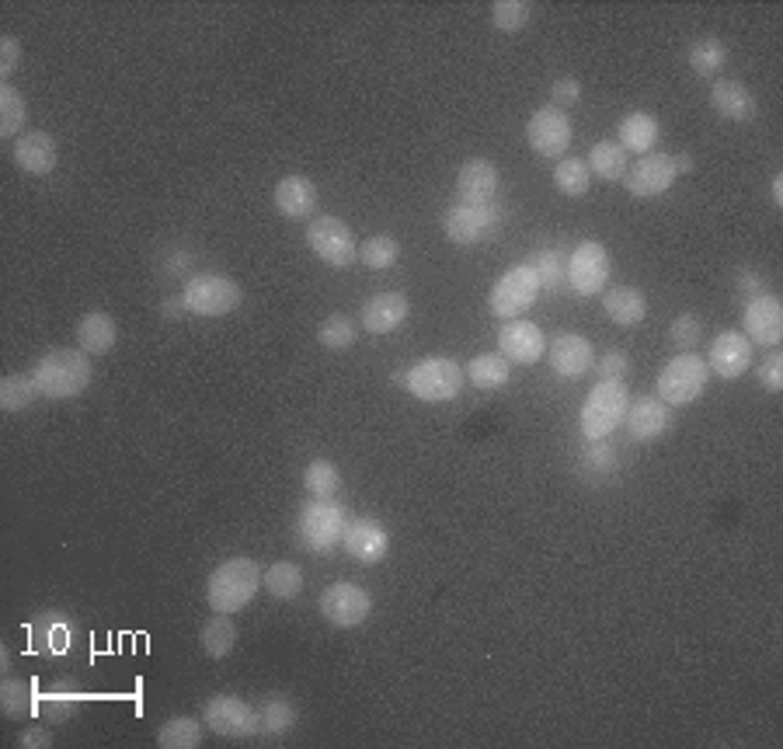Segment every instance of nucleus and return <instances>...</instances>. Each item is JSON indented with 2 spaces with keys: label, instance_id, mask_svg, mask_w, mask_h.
<instances>
[{
  "label": "nucleus",
  "instance_id": "9",
  "mask_svg": "<svg viewBox=\"0 0 783 749\" xmlns=\"http://www.w3.org/2000/svg\"><path fill=\"white\" fill-rule=\"evenodd\" d=\"M537 296H540V279H537V272H532L529 265H515V269H509V272L491 287L488 307H491L495 318L515 321V318H523V314H526L532 304H537Z\"/></svg>",
  "mask_w": 783,
  "mask_h": 749
},
{
  "label": "nucleus",
  "instance_id": "25",
  "mask_svg": "<svg viewBox=\"0 0 783 749\" xmlns=\"http://www.w3.org/2000/svg\"><path fill=\"white\" fill-rule=\"evenodd\" d=\"M28 638H31V648H36L39 656H60L70 648V638H74V624L66 613L60 610H46L42 618H36L28 624Z\"/></svg>",
  "mask_w": 783,
  "mask_h": 749
},
{
  "label": "nucleus",
  "instance_id": "28",
  "mask_svg": "<svg viewBox=\"0 0 783 749\" xmlns=\"http://www.w3.org/2000/svg\"><path fill=\"white\" fill-rule=\"evenodd\" d=\"M119 342V325H115L112 314L105 310H91L77 321V345L85 348L88 356H105Z\"/></svg>",
  "mask_w": 783,
  "mask_h": 749
},
{
  "label": "nucleus",
  "instance_id": "24",
  "mask_svg": "<svg viewBox=\"0 0 783 749\" xmlns=\"http://www.w3.org/2000/svg\"><path fill=\"white\" fill-rule=\"evenodd\" d=\"M627 432L638 443H652L658 440L665 429H669V405L658 402V397H638V402L627 405Z\"/></svg>",
  "mask_w": 783,
  "mask_h": 749
},
{
  "label": "nucleus",
  "instance_id": "2",
  "mask_svg": "<svg viewBox=\"0 0 783 749\" xmlns=\"http://www.w3.org/2000/svg\"><path fill=\"white\" fill-rule=\"evenodd\" d=\"M261 586V569L255 558H230L213 569L206 582V599L213 613H238L255 599Z\"/></svg>",
  "mask_w": 783,
  "mask_h": 749
},
{
  "label": "nucleus",
  "instance_id": "32",
  "mask_svg": "<svg viewBox=\"0 0 783 749\" xmlns=\"http://www.w3.org/2000/svg\"><path fill=\"white\" fill-rule=\"evenodd\" d=\"M0 708H4L11 722L28 719L31 711H39L36 684H28V680H4V684H0Z\"/></svg>",
  "mask_w": 783,
  "mask_h": 749
},
{
  "label": "nucleus",
  "instance_id": "12",
  "mask_svg": "<svg viewBox=\"0 0 783 749\" xmlns=\"http://www.w3.org/2000/svg\"><path fill=\"white\" fill-rule=\"evenodd\" d=\"M526 140L540 157H561L572 147V119L568 112L557 105H543L529 115L526 123Z\"/></svg>",
  "mask_w": 783,
  "mask_h": 749
},
{
  "label": "nucleus",
  "instance_id": "52",
  "mask_svg": "<svg viewBox=\"0 0 783 749\" xmlns=\"http://www.w3.org/2000/svg\"><path fill=\"white\" fill-rule=\"evenodd\" d=\"M22 63V42L14 36H4L0 39V85H8V77L18 71Z\"/></svg>",
  "mask_w": 783,
  "mask_h": 749
},
{
  "label": "nucleus",
  "instance_id": "53",
  "mask_svg": "<svg viewBox=\"0 0 783 749\" xmlns=\"http://www.w3.org/2000/svg\"><path fill=\"white\" fill-rule=\"evenodd\" d=\"M551 94H554V105H557V109H568V105H575L578 98H581V80H578V77H561Z\"/></svg>",
  "mask_w": 783,
  "mask_h": 749
},
{
  "label": "nucleus",
  "instance_id": "58",
  "mask_svg": "<svg viewBox=\"0 0 783 749\" xmlns=\"http://www.w3.org/2000/svg\"><path fill=\"white\" fill-rule=\"evenodd\" d=\"M181 307H185V304H181V300H178V304H171V300H168V304H164V314H178Z\"/></svg>",
  "mask_w": 783,
  "mask_h": 749
},
{
  "label": "nucleus",
  "instance_id": "35",
  "mask_svg": "<svg viewBox=\"0 0 783 749\" xmlns=\"http://www.w3.org/2000/svg\"><path fill=\"white\" fill-rule=\"evenodd\" d=\"M203 725L198 719H189V714H178V719L164 722L157 728V746L161 749H198L203 746Z\"/></svg>",
  "mask_w": 783,
  "mask_h": 749
},
{
  "label": "nucleus",
  "instance_id": "45",
  "mask_svg": "<svg viewBox=\"0 0 783 749\" xmlns=\"http://www.w3.org/2000/svg\"><path fill=\"white\" fill-rule=\"evenodd\" d=\"M359 339V325L348 318V314H331V318L321 325L318 331V342L324 348H335V353H345V348H352Z\"/></svg>",
  "mask_w": 783,
  "mask_h": 749
},
{
  "label": "nucleus",
  "instance_id": "27",
  "mask_svg": "<svg viewBox=\"0 0 783 749\" xmlns=\"http://www.w3.org/2000/svg\"><path fill=\"white\" fill-rule=\"evenodd\" d=\"M710 105L718 109V115H724L728 123H753L759 112L753 91H748L742 80H714Z\"/></svg>",
  "mask_w": 783,
  "mask_h": 749
},
{
  "label": "nucleus",
  "instance_id": "13",
  "mask_svg": "<svg viewBox=\"0 0 783 749\" xmlns=\"http://www.w3.org/2000/svg\"><path fill=\"white\" fill-rule=\"evenodd\" d=\"M318 604H321L324 621L335 624V627H359L373 610L370 593H365L362 586H356V582H331V586L321 593Z\"/></svg>",
  "mask_w": 783,
  "mask_h": 749
},
{
  "label": "nucleus",
  "instance_id": "41",
  "mask_svg": "<svg viewBox=\"0 0 783 749\" xmlns=\"http://www.w3.org/2000/svg\"><path fill=\"white\" fill-rule=\"evenodd\" d=\"M554 186L561 189V195L568 199H581L589 189H592V172L589 164L581 157H564L557 168H554Z\"/></svg>",
  "mask_w": 783,
  "mask_h": 749
},
{
  "label": "nucleus",
  "instance_id": "16",
  "mask_svg": "<svg viewBox=\"0 0 783 749\" xmlns=\"http://www.w3.org/2000/svg\"><path fill=\"white\" fill-rule=\"evenodd\" d=\"M342 547L348 558H356L362 564H380L390 551V534L383 530V523L362 516V520H348L345 534H342Z\"/></svg>",
  "mask_w": 783,
  "mask_h": 749
},
{
  "label": "nucleus",
  "instance_id": "37",
  "mask_svg": "<svg viewBox=\"0 0 783 749\" xmlns=\"http://www.w3.org/2000/svg\"><path fill=\"white\" fill-rule=\"evenodd\" d=\"M198 642H203V652L209 659H227L233 652V642H238V627L230 624V613H216V618H209L203 624Z\"/></svg>",
  "mask_w": 783,
  "mask_h": 749
},
{
  "label": "nucleus",
  "instance_id": "21",
  "mask_svg": "<svg viewBox=\"0 0 783 749\" xmlns=\"http://www.w3.org/2000/svg\"><path fill=\"white\" fill-rule=\"evenodd\" d=\"M498 181H502V175H498V168L491 161L485 157H471L460 168L457 175V195H460V203L463 206H488L495 203V195H498Z\"/></svg>",
  "mask_w": 783,
  "mask_h": 749
},
{
  "label": "nucleus",
  "instance_id": "4",
  "mask_svg": "<svg viewBox=\"0 0 783 749\" xmlns=\"http://www.w3.org/2000/svg\"><path fill=\"white\" fill-rule=\"evenodd\" d=\"M630 405V391L624 380H599L592 394L581 405V432L586 440H606L609 432L624 422Z\"/></svg>",
  "mask_w": 783,
  "mask_h": 749
},
{
  "label": "nucleus",
  "instance_id": "6",
  "mask_svg": "<svg viewBox=\"0 0 783 749\" xmlns=\"http://www.w3.org/2000/svg\"><path fill=\"white\" fill-rule=\"evenodd\" d=\"M241 287L230 276L220 272H203L192 276L185 282V293H181V304H185L189 314L195 318H223V314L241 307Z\"/></svg>",
  "mask_w": 783,
  "mask_h": 749
},
{
  "label": "nucleus",
  "instance_id": "17",
  "mask_svg": "<svg viewBox=\"0 0 783 749\" xmlns=\"http://www.w3.org/2000/svg\"><path fill=\"white\" fill-rule=\"evenodd\" d=\"M748 366H753V342H748L742 331H721V335H714L707 353L710 373H718L724 380H739L748 373Z\"/></svg>",
  "mask_w": 783,
  "mask_h": 749
},
{
  "label": "nucleus",
  "instance_id": "56",
  "mask_svg": "<svg viewBox=\"0 0 783 749\" xmlns=\"http://www.w3.org/2000/svg\"><path fill=\"white\" fill-rule=\"evenodd\" d=\"M672 168H676V178H679V175H690V172H693V157L686 154V150H679V154H672Z\"/></svg>",
  "mask_w": 783,
  "mask_h": 749
},
{
  "label": "nucleus",
  "instance_id": "15",
  "mask_svg": "<svg viewBox=\"0 0 783 749\" xmlns=\"http://www.w3.org/2000/svg\"><path fill=\"white\" fill-rule=\"evenodd\" d=\"M742 335L759 348H776L783 342V304L773 293L753 296L742 314Z\"/></svg>",
  "mask_w": 783,
  "mask_h": 749
},
{
  "label": "nucleus",
  "instance_id": "11",
  "mask_svg": "<svg viewBox=\"0 0 783 749\" xmlns=\"http://www.w3.org/2000/svg\"><path fill=\"white\" fill-rule=\"evenodd\" d=\"M203 722L216 736L227 739H252L258 736V708L241 701L233 694H216L203 708Z\"/></svg>",
  "mask_w": 783,
  "mask_h": 749
},
{
  "label": "nucleus",
  "instance_id": "54",
  "mask_svg": "<svg viewBox=\"0 0 783 749\" xmlns=\"http://www.w3.org/2000/svg\"><path fill=\"white\" fill-rule=\"evenodd\" d=\"M735 287H739V293H745L748 300H753V296H762V293H770V287H766V279H762L759 272H753V269H742L739 279H735Z\"/></svg>",
  "mask_w": 783,
  "mask_h": 749
},
{
  "label": "nucleus",
  "instance_id": "3",
  "mask_svg": "<svg viewBox=\"0 0 783 749\" xmlns=\"http://www.w3.org/2000/svg\"><path fill=\"white\" fill-rule=\"evenodd\" d=\"M463 366L449 356H432V359H422L414 363L411 370L405 373L401 384L408 388L411 397H419L425 405H442V402H453L463 388Z\"/></svg>",
  "mask_w": 783,
  "mask_h": 749
},
{
  "label": "nucleus",
  "instance_id": "18",
  "mask_svg": "<svg viewBox=\"0 0 783 749\" xmlns=\"http://www.w3.org/2000/svg\"><path fill=\"white\" fill-rule=\"evenodd\" d=\"M672 181H676V168L669 154H644L634 168H627L624 175L627 192L638 199H655L662 192H669Z\"/></svg>",
  "mask_w": 783,
  "mask_h": 749
},
{
  "label": "nucleus",
  "instance_id": "23",
  "mask_svg": "<svg viewBox=\"0 0 783 749\" xmlns=\"http://www.w3.org/2000/svg\"><path fill=\"white\" fill-rule=\"evenodd\" d=\"M56 157H60V147L42 129H28L14 140V164H18L25 175H36V178L49 175L56 168Z\"/></svg>",
  "mask_w": 783,
  "mask_h": 749
},
{
  "label": "nucleus",
  "instance_id": "39",
  "mask_svg": "<svg viewBox=\"0 0 783 749\" xmlns=\"http://www.w3.org/2000/svg\"><path fill=\"white\" fill-rule=\"evenodd\" d=\"M25 119H28V105H25L22 91L14 85H0V137L18 140Z\"/></svg>",
  "mask_w": 783,
  "mask_h": 749
},
{
  "label": "nucleus",
  "instance_id": "33",
  "mask_svg": "<svg viewBox=\"0 0 783 749\" xmlns=\"http://www.w3.org/2000/svg\"><path fill=\"white\" fill-rule=\"evenodd\" d=\"M509 359L502 353H488V356H477L471 366H466V377H471V384L477 391H502L509 384Z\"/></svg>",
  "mask_w": 783,
  "mask_h": 749
},
{
  "label": "nucleus",
  "instance_id": "19",
  "mask_svg": "<svg viewBox=\"0 0 783 749\" xmlns=\"http://www.w3.org/2000/svg\"><path fill=\"white\" fill-rule=\"evenodd\" d=\"M498 348H502V356L515 366H532L547 356V339L543 331L532 325V321H505V328L498 331Z\"/></svg>",
  "mask_w": 783,
  "mask_h": 749
},
{
  "label": "nucleus",
  "instance_id": "38",
  "mask_svg": "<svg viewBox=\"0 0 783 749\" xmlns=\"http://www.w3.org/2000/svg\"><path fill=\"white\" fill-rule=\"evenodd\" d=\"M36 397L39 388H36V377H25V373H8L4 380H0V408L4 411H25L36 405Z\"/></svg>",
  "mask_w": 783,
  "mask_h": 749
},
{
  "label": "nucleus",
  "instance_id": "42",
  "mask_svg": "<svg viewBox=\"0 0 783 749\" xmlns=\"http://www.w3.org/2000/svg\"><path fill=\"white\" fill-rule=\"evenodd\" d=\"M724 63H728V49H724L721 39L704 36L690 46V66H693L696 77H714Z\"/></svg>",
  "mask_w": 783,
  "mask_h": 749
},
{
  "label": "nucleus",
  "instance_id": "22",
  "mask_svg": "<svg viewBox=\"0 0 783 749\" xmlns=\"http://www.w3.org/2000/svg\"><path fill=\"white\" fill-rule=\"evenodd\" d=\"M408 310H411L408 296L401 290H387V293H376L373 300H365L359 321L370 335H390V331H397L408 321Z\"/></svg>",
  "mask_w": 783,
  "mask_h": 749
},
{
  "label": "nucleus",
  "instance_id": "8",
  "mask_svg": "<svg viewBox=\"0 0 783 749\" xmlns=\"http://www.w3.org/2000/svg\"><path fill=\"white\" fill-rule=\"evenodd\" d=\"M509 220V210L502 203H488V206H449L442 216V230L453 244H480L495 238L502 224Z\"/></svg>",
  "mask_w": 783,
  "mask_h": 749
},
{
  "label": "nucleus",
  "instance_id": "51",
  "mask_svg": "<svg viewBox=\"0 0 783 749\" xmlns=\"http://www.w3.org/2000/svg\"><path fill=\"white\" fill-rule=\"evenodd\" d=\"M592 366H595L599 380H624L630 370V359H627V353H620V348H609V353L603 359H595Z\"/></svg>",
  "mask_w": 783,
  "mask_h": 749
},
{
  "label": "nucleus",
  "instance_id": "49",
  "mask_svg": "<svg viewBox=\"0 0 783 749\" xmlns=\"http://www.w3.org/2000/svg\"><path fill=\"white\" fill-rule=\"evenodd\" d=\"M586 468L592 478H606L616 471V464H613V449L606 446V440H589V449H586Z\"/></svg>",
  "mask_w": 783,
  "mask_h": 749
},
{
  "label": "nucleus",
  "instance_id": "55",
  "mask_svg": "<svg viewBox=\"0 0 783 749\" xmlns=\"http://www.w3.org/2000/svg\"><path fill=\"white\" fill-rule=\"evenodd\" d=\"M18 746L22 749H49V746H53V736H49L42 725H31V728H25L18 736Z\"/></svg>",
  "mask_w": 783,
  "mask_h": 749
},
{
  "label": "nucleus",
  "instance_id": "46",
  "mask_svg": "<svg viewBox=\"0 0 783 749\" xmlns=\"http://www.w3.org/2000/svg\"><path fill=\"white\" fill-rule=\"evenodd\" d=\"M359 258L362 265H370V269H390V265H397V258H401V241L394 234H373L359 247Z\"/></svg>",
  "mask_w": 783,
  "mask_h": 749
},
{
  "label": "nucleus",
  "instance_id": "26",
  "mask_svg": "<svg viewBox=\"0 0 783 749\" xmlns=\"http://www.w3.org/2000/svg\"><path fill=\"white\" fill-rule=\"evenodd\" d=\"M275 210L286 220H307L318 210V186L304 175H286L275 186Z\"/></svg>",
  "mask_w": 783,
  "mask_h": 749
},
{
  "label": "nucleus",
  "instance_id": "44",
  "mask_svg": "<svg viewBox=\"0 0 783 749\" xmlns=\"http://www.w3.org/2000/svg\"><path fill=\"white\" fill-rule=\"evenodd\" d=\"M526 265H529L532 272H537L540 290H557L561 282L568 279V262H564L561 252H554V247H540V252L532 255Z\"/></svg>",
  "mask_w": 783,
  "mask_h": 749
},
{
  "label": "nucleus",
  "instance_id": "7",
  "mask_svg": "<svg viewBox=\"0 0 783 749\" xmlns=\"http://www.w3.org/2000/svg\"><path fill=\"white\" fill-rule=\"evenodd\" d=\"M707 380H710L707 359H699L696 353H682L662 366L655 397L665 405H693L707 391Z\"/></svg>",
  "mask_w": 783,
  "mask_h": 749
},
{
  "label": "nucleus",
  "instance_id": "31",
  "mask_svg": "<svg viewBox=\"0 0 783 749\" xmlns=\"http://www.w3.org/2000/svg\"><path fill=\"white\" fill-rule=\"evenodd\" d=\"M589 172L592 178H603V181H624L627 175V150L616 143V140H599L592 150H589Z\"/></svg>",
  "mask_w": 783,
  "mask_h": 749
},
{
  "label": "nucleus",
  "instance_id": "5",
  "mask_svg": "<svg viewBox=\"0 0 783 749\" xmlns=\"http://www.w3.org/2000/svg\"><path fill=\"white\" fill-rule=\"evenodd\" d=\"M345 523H348V512L335 503V498H313L310 506H304L299 523H296L299 547H307L313 555H328L331 547L342 544Z\"/></svg>",
  "mask_w": 783,
  "mask_h": 749
},
{
  "label": "nucleus",
  "instance_id": "34",
  "mask_svg": "<svg viewBox=\"0 0 783 749\" xmlns=\"http://www.w3.org/2000/svg\"><path fill=\"white\" fill-rule=\"evenodd\" d=\"M77 704H80V690L74 687V680H56V687L39 697V711L46 722H70Z\"/></svg>",
  "mask_w": 783,
  "mask_h": 749
},
{
  "label": "nucleus",
  "instance_id": "36",
  "mask_svg": "<svg viewBox=\"0 0 783 749\" xmlns=\"http://www.w3.org/2000/svg\"><path fill=\"white\" fill-rule=\"evenodd\" d=\"M293 725H296V708L286 697L269 694L258 704V736H282V732H290Z\"/></svg>",
  "mask_w": 783,
  "mask_h": 749
},
{
  "label": "nucleus",
  "instance_id": "29",
  "mask_svg": "<svg viewBox=\"0 0 783 749\" xmlns=\"http://www.w3.org/2000/svg\"><path fill=\"white\" fill-rule=\"evenodd\" d=\"M603 310L609 314L613 325L634 328L647 318V296L638 287H613L609 293H603Z\"/></svg>",
  "mask_w": 783,
  "mask_h": 749
},
{
  "label": "nucleus",
  "instance_id": "20",
  "mask_svg": "<svg viewBox=\"0 0 783 749\" xmlns=\"http://www.w3.org/2000/svg\"><path fill=\"white\" fill-rule=\"evenodd\" d=\"M547 359H551L554 366V373L564 377V380H578V377H586L592 370V363H595V348L589 339H581L575 335V331H564V335H557L551 345H547Z\"/></svg>",
  "mask_w": 783,
  "mask_h": 749
},
{
  "label": "nucleus",
  "instance_id": "43",
  "mask_svg": "<svg viewBox=\"0 0 783 749\" xmlns=\"http://www.w3.org/2000/svg\"><path fill=\"white\" fill-rule=\"evenodd\" d=\"M304 485L310 498H335L342 488V471L331 460H310V468L304 471Z\"/></svg>",
  "mask_w": 783,
  "mask_h": 749
},
{
  "label": "nucleus",
  "instance_id": "1",
  "mask_svg": "<svg viewBox=\"0 0 783 749\" xmlns=\"http://www.w3.org/2000/svg\"><path fill=\"white\" fill-rule=\"evenodd\" d=\"M36 388L49 402H70L91 388V356L85 348H49L36 366Z\"/></svg>",
  "mask_w": 783,
  "mask_h": 749
},
{
  "label": "nucleus",
  "instance_id": "14",
  "mask_svg": "<svg viewBox=\"0 0 783 749\" xmlns=\"http://www.w3.org/2000/svg\"><path fill=\"white\" fill-rule=\"evenodd\" d=\"M609 279V252L599 241H581L575 255L568 258V287L578 296H595L603 293Z\"/></svg>",
  "mask_w": 783,
  "mask_h": 749
},
{
  "label": "nucleus",
  "instance_id": "50",
  "mask_svg": "<svg viewBox=\"0 0 783 749\" xmlns=\"http://www.w3.org/2000/svg\"><path fill=\"white\" fill-rule=\"evenodd\" d=\"M759 384H762V391H770V394L783 391V353H780V348H770V356L759 363Z\"/></svg>",
  "mask_w": 783,
  "mask_h": 749
},
{
  "label": "nucleus",
  "instance_id": "40",
  "mask_svg": "<svg viewBox=\"0 0 783 749\" xmlns=\"http://www.w3.org/2000/svg\"><path fill=\"white\" fill-rule=\"evenodd\" d=\"M261 582L275 599H296L304 593V569L293 561H275L272 569L261 575Z\"/></svg>",
  "mask_w": 783,
  "mask_h": 749
},
{
  "label": "nucleus",
  "instance_id": "57",
  "mask_svg": "<svg viewBox=\"0 0 783 749\" xmlns=\"http://www.w3.org/2000/svg\"><path fill=\"white\" fill-rule=\"evenodd\" d=\"M773 203H776V206H783V175H776V178H773Z\"/></svg>",
  "mask_w": 783,
  "mask_h": 749
},
{
  "label": "nucleus",
  "instance_id": "30",
  "mask_svg": "<svg viewBox=\"0 0 783 749\" xmlns=\"http://www.w3.org/2000/svg\"><path fill=\"white\" fill-rule=\"evenodd\" d=\"M620 143L624 150H630V154H652V147L658 143V119L652 112H630L620 119Z\"/></svg>",
  "mask_w": 783,
  "mask_h": 749
},
{
  "label": "nucleus",
  "instance_id": "48",
  "mask_svg": "<svg viewBox=\"0 0 783 749\" xmlns=\"http://www.w3.org/2000/svg\"><path fill=\"white\" fill-rule=\"evenodd\" d=\"M669 339L676 348H686L690 353V348H696L699 339H704V318H696V314H679L669 328Z\"/></svg>",
  "mask_w": 783,
  "mask_h": 749
},
{
  "label": "nucleus",
  "instance_id": "10",
  "mask_svg": "<svg viewBox=\"0 0 783 749\" xmlns=\"http://www.w3.org/2000/svg\"><path fill=\"white\" fill-rule=\"evenodd\" d=\"M307 241L313 247V255L328 265H335V269H348V265L359 258V244H356L352 227H348L345 220H338V216H313L310 230H307Z\"/></svg>",
  "mask_w": 783,
  "mask_h": 749
},
{
  "label": "nucleus",
  "instance_id": "47",
  "mask_svg": "<svg viewBox=\"0 0 783 749\" xmlns=\"http://www.w3.org/2000/svg\"><path fill=\"white\" fill-rule=\"evenodd\" d=\"M529 14H532V4H526V0H495L491 4V22L498 31H505V36L526 28Z\"/></svg>",
  "mask_w": 783,
  "mask_h": 749
}]
</instances>
